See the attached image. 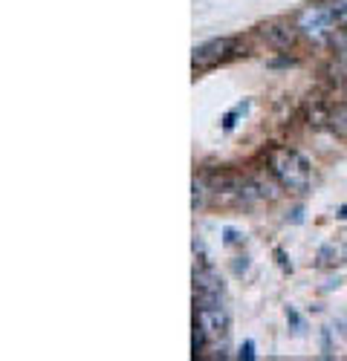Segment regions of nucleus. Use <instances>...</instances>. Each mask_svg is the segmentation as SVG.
Returning a JSON list of instances; mask_svg holds the SVG:
<instances>
[{
  "mask_svg": "<svg viewBox=\"0 0 347 361\" xmlns=\"http://www.w3.org/2000/svg\"><path fill=\"white\" fill-rule=\"evenodd\" d=\"M260 35H264V38H267V44H272L275 49H289V47L296 44L298 29H296V23L275 18V20H267L264 26H260Z\"/></svg>",
  "mask_w": 347,
  "mask_h": 361,
  "instance_id": "423d86ee",
  "label": "nucleus"
},
{
  "mask_svg": "<svg viewBox=\"0 0 347 361\" xmlns=\"http://www.w3.org/2000/svg\"><path fill=\"white\" fill-rule=\"evenodd\" d=\"M194 197H191V208H194V212H197V208H202V205H206V197L212 194V188L206 185V183H202V179H194Z\"/></svg>",
  "mask_w": 347,
  "mask_h": 361,
  "instance_id": "0eeeda50",
  "label": "nucleus"
},
{
  "mask_svg": "<svg viewBox=\"0 0 347 361\" xmlns=\"http://www.w3.org/2000/svg\"><path fill=\"white\" fill-rule=\"evenodd\" d=\"M333 128H336V133H339L341 139H347V107H341V110L333 116Z\"/></svg>",
  "mask_w": 347,
  "mask_h": 361,
  "instance_id": "1a4fd4ad",
  "label": "nucleus"
},
{
  "mask_svg": "<svg viewBox=\"0 0 347 361\" xmlns=\"http://www.w3.org/2000/svg\"><path fill=\"white\" fill-rule=\"evenodd\" d=\"M238 240H241V237H238V234H235V231H231V228H229V231H226V243H238Z\"/></svg>",
  "mask_w": 347,
  "mask_h": 361,
  "instance_id": "4468645a",
  "label": "nucleus"
},
{
  "mask_svg": "<svg viewBox=\"0 0 347 361\" xmlns=\"http://www.w3.org/2000/svg\"><path fill=\"white\" fill-rule=\"evenodd\" d=\"M336 9H339V18L347 20V0H336Z\"/></svg>",
  "mask_w": 347,
  "mask_h": 361,
  "instance_id": "ddd939ff",
  "label": "nucleus"
},
{
  "mask_svg": "<svg viewBox=\"0 0 347 361\" xmlns=\"http://www.w3.org/2000/svg\"><path fill=\"white\" fill-rule=\"evenodd\" d=\"M330 41H333V47H336L339 58L347 64V32H333V35H330Z\"/></svg>",
  "mask_w": 347,
  "mask_h": 361,
  "instance_id": "6e6552de",
  "label": "nucleus"
},
{
  "mask_svg": "<svg viewBox=\"0 0 347 361\" xmlns=\"http://www.w3.org/2000/svg\"><path fill=\"white\" fill-rule=\"evenodd\" d=\"M339 217H341V220H347V205H344V208H341V212H339Z\"/></svg>",
  "mask_w": 347,
  "mask_h": 361,
  "instance_id": "2eb2a0df",
  "label": "nucleus"
},
{
  "mask_svg": "<svg viewBox=\"0 0 347 361\" xmlns=\"http://www.w3.org/2000/svg\"><path fill=\"white\" fill-rule=\"evenodd\" d=\"M286 321H293L296 333H301V318H298V312H296V310H286Z\"/></svg>",
  "mask_w": 347,
  "mask_h": 361,
  "instance_id": "f8f14e48",
  "label": "nucleus"
},
{
  "mask_svg": "<svg viewBox=\"0 0 347 361\" xmlns=\"http://www.w3.org/2000/svg\"><path fill=\"white\" fill-rule=\"evenodd\" d=\"M243 107H246V104H241L238 110H231V113H229V116L223 118V130H231V128H235V118H238V113H241Z\"/></svg>",
  "mask_w": 347,
  "mask_h": 361,
  "instance_id": "9d476101",
  "label": "nucleus"
},
{
  "mask_svg": "<svg viewBox=\"0 0 347 361\" xmlns=\"http://www.w3.org/2000/svg\"><path fill=\"white\" fill-rule=\"evenodd\" d=\"M267 162H269L272 176L281 183V188L296 191V194L307 191V185H310V165H307V159L301 154L275 145V147H269Z\"/></svg>",
  "mask_w": 347,
  "mask_h": 361,
  "instance_id": "f257e3e1",
  "label": "nucleus"
},
{
  "mask_svg": "<svg viewBox=\"0 0 347 361\" xmlns=\"http://www.w3.org/2000/svg\"><path fill=\"white\" fill-rule=\"evenodd\" d=\"M339 20H341V18H339L336 4H333V6H330V4H310V6L298 9L296 18H293L298 35L312 38V41H324V38H330L333 32H339V29H336Z\"/></svg>",
  "mask_w": 347,
  "mask_h": 361,
  "instance_id": "f03ea898",
  "label": "nucleus"
},
{
  "mask_svg": "<svg viewBox=\"0 0 347 361\" xmlns=\"http://www.w3.org/2000/svg\"><path fill=\"white\" fill-rule=\"evenodd\" d=\"M235 44H238L235 38H212L206 44L194 47V52H191L194 70H206V67H214L217 61H226V58L235 52Z\"/></svg>",
  "mask_w": 347,
  "mask_h": 361,
  "instance_id": "7ed1b4c3",
  "label": "nucleus"
},
{
  "mask_svg": "<svg viewBox=\"0 0 347 361\" xmlns=\"http://www.w3.org/2000/svg\"><path fill=\"white\" fill-rule=\"evenodd\" d=\"M194 324L209 338H226V333H229V315H226L223 304H200Z\"/></svg>",
  "mask_w": 347,
  "mask_h": 361,
  "instance_id": "20e7f679",
  "label": "nucleus"
},
{
  "mask_svg": "<svg viewBox=\"0 0 347 361\" xmlns=\"http://www.w3.org/2000/svg\"><path fill=\"white\" fill-rule=\"evenodd\" d=\"M194 298L197 304H223V281L212 269H194Z\"/></svg>",
  "mask_w": 347,
  "mask_h": 361,
  "instance_id": "39448f33",
  "label": "nucleus"
},
{
  "mask_svg": "<svg viewBox=\"0 0 347 361\" xmlns=\"http://www.w3.org/2000/svg\"><path fill=\"white\" fill-rule=\"evenodd\" d=\"M241 358H246V361H252L255 358V341H243V347H241V353H238Z\"/></svg>",
  "mask_w": 347,
  "mask_h": 361,
  "instance_id": "9b49d317",
  "label": "nucleus"
}]
</instances>
